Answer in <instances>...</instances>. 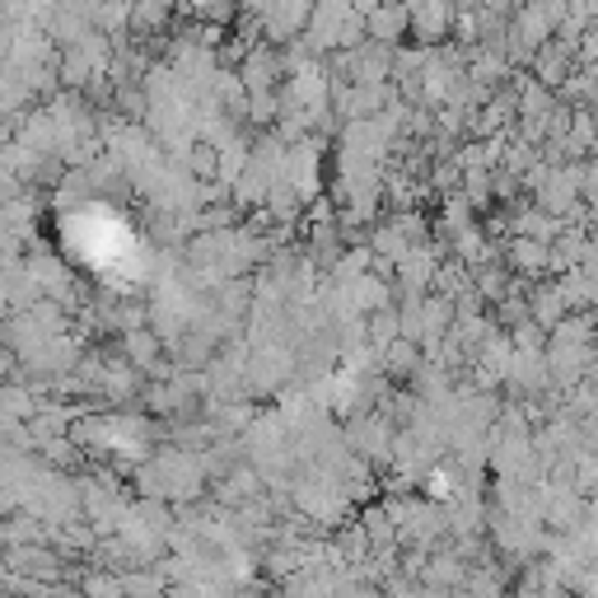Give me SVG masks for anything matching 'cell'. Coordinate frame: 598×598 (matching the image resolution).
I'll return each instance as SVG.
<instances>
[{
  "label": "cell",
  "instance_id": "4",
  "mask_svg": "<svg viewBox=\"0 0 598 598\" xmlns=\"http://www.w3.org/2000/svg\"><path fill=\"white\" fill-rule=\"evenodd\" d=\"M75 585L84 598H126V575L108 566H84Z\"/></svg>",
  "mask_w": 598,
  "mask_h": 598
},
{
  "label": "cell",
  "instance_id": "3",
  "mask_svg": "<svg viewBox=\"0 0 598 598\" xmlns=\"http://www.w3.org/2000/svg\"><path fill=\"white\" fill-rule=\"evenodd\" d=\"M528 308H534V323H543L547 332L557 327V323L570 314V300H566V291H561V281L534 285V291H528Z\"/></svg>",
  "mask_w": 598,
  "mask_h": 598
},
{
  "label": "cell",
  "instance_id": "1",
  "mask_svg": "<svg viewBox=\"0 0 598 598\" xmlns=\"http://www.w3.org/2000/svg\"><path fill=\"white\" fill-rule=\"evenodd\" d=\"M505 262H509V272H515V276L538 281V276L551 272V243H538V239L515 234V239H509V249H505Z\"/></svg>",
  "mask_w": 598,
  "mask_h": 598
},
{
  "label": "cell",
  "instance_id": "5",
  "mask_svg": "<svg viewBox=\"0 0 598 598\" xmlns=\"http://www.w3.org/2000/svg\"><path fill=\"white\" fill-rule=\"evenodd\" d=\"M407 24H412V6H379L369 14V33L384 38V42H393Z\"/></svg>",
  "mask_w": 598,
  "mask_h": 598
},
{
  "label": "cell",
  "instance_id": "6",
  "mask_svg": "<svg viewBox=\"0 0 598 598\" xmlns=\"http://www.w3.org/2000/svg\"><path fill=\"white\" fill-rule=\"evenodd\" d=\"M420 598H454V589H420Z\"/></svg>",
  "mask_w": 598,
  "mask_h": 598
},
{
  "label": "cell",
  "instance_id": "7",
  "mask_svg": "<svg viewBox=\"0 0 598 598\" xmlns=\"http://www.w3.org/2000/svg\"><path fill=\"white\" fill-rule=\"evenodd\" d=\"M594 351H598V342H594Z\"/></svg>",
  "mask_w": 598,
  "mask_h": 598
},
{
  "label": "cell",
  "instance_id": "2",
  "mask_svg": "<svg viewBox=\"0 0 598 598\" xmlns=\"http://www.w3.org/2000/svg\"><path fill=\"white\" fill-rule=\"evenodd\" d=\"M463 580H468V561L454 547L430 551L426 570H420V589H463Z\"/></svg>",
  "mask_w": 598,
  "mask_h": 598
}]
</instances>
